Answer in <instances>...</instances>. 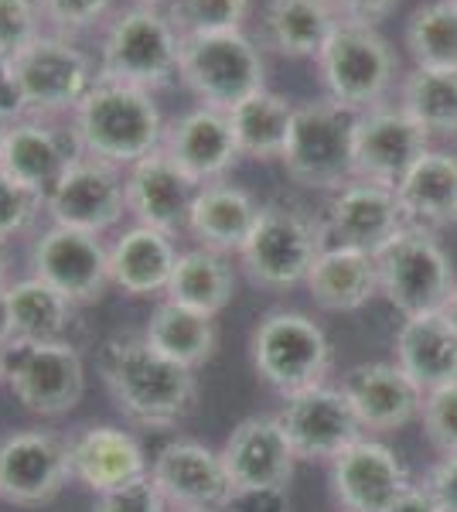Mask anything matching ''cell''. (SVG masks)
I'll list each match as a JSON object with an SVG mask.
<instances>
[{
    "label": "cell",
    "mask_w": 457,
    "mask_h": 512,
    "mask_svg": "<svg viewBox=\"0 0 457 512\" xmlns=\"http://www.w3.org/2000/svg\"><path fill=\"white\" fill-rule=\"evenodd\" d=\"M99 376L116 410L144 431L178 427L198 403L195 369L154 349L144 332H116L99 345Z\"/></svg>",
    "instance_id": "obj_1"
},
{
    "label": "cell",
    "mask_w": 457,
    "mask_h": 512,
    "mask_svg": "<svg viewBox=\"0 0 457 512\" xmlns=\"http://www.w3.org/2000/svg\"><path fill=\"white\" fill-rule=\"evenodd\" d=\"M69 127L82 154L110 161L116 168H130L147 154L161 151L168 120L151 89L96 79L89 96L69 117Z\"/></svg>",
    "instance_id": "obj_2"
},
{
    "label": "cell",
    "mask_w": 457,
    "mask_h": 512,
    "mask_svg": "<svg viewBox=\"0 0 457 512\" xmlns=\"http://www.w3.org/2000/svg\"><path fill=\"white\" fill-rule=\"evenodd\" d=\"M185 38L164 14V7L123 0L99 31V79L127 82L140 89H168L178 82Z\"/></svg>",
    "instance_id": "obj_3"
},
{
    "label": "cell",
    "mask_w": 457,
    "mask_h": 512,
    "mask_svg": "<svg viewBox=\"0 0 457 512\" xmlns=\"http://www.w3.org/2000/svg\"><path fill=\"white\" fill-rule=\"evenodd\" d=\"M249 359L263 383L280 396H294L328 383L335 349L328 332L304 311H270L249 335Z\"/></svg>",
    "instance_id": "obj_4"
},
{
    "label": "cell",
    "mask_w": 457,
    "mask_h": 512,
    "mask_svg": "<svg viewBox=\"0 0 457 512\" xmlns=\"http://www.w3.org/2000/svg\"><path fill=\"white\" fill-rule=\"evenodd\" d=\"M318 79L324 99L348 117H359L382 106L396 82V55L376 28L338 24L318 59Z\"/></svg>",
    "instance_id": "obj_5"
},
{
    "label": "cell",
    "mask_w": 457,
    "mask_h": 512,
    "mask_svg": "<svg viewBox=\"0 0 457 512\" xmlns=\"http://www.w3.org/2000/svg\"><path fill=\"white\" fill-rule=\"evenodd\" d=\"M14 72L24 99V117L69 120L99 79V62L76 38L41 31L14 55Z\"/></svg>",
    "instance_id": "obj_6"
},
{
    "label": "cell",
    "mask_w": 457,
    "mask_h": 512,
    "mask_svg": "<svg viewBox=\"0 0 457 512\" xmlns=\"http://www.w3.org/2000/svg\"><path fill=\"white\" fill-rule=\"evenodd\" d=\"M328 246L324 226L287 202L263 205L253 236L239 250V267L263 291H290L304 284L314 260Z\"/></svg>",
    "instance_id": "obj_7"
},
{
    "label": "cell",
    "mask_w": 457,
    "mask_h": 512,
    "mask_svg": "<svg viewBox=\"0 0 457 512\" xmlns=\"http://www.w3.org/2000/svg\"><path fill=\"white\" fill-rule=\"evenodd\" d=\"M379 294L403 318L444 311L457 274L447 250L430 229L406 226L376 253Z\"/></svg>",
    "instance_id": "obj_8"
},
{
    "label": "cell",
    "mask_w": 457,
    "mask_h": 512,
    "mask_svg": "<svg viewBox=\"0 0 457 512\" xmlns=\"http://www.w3.org/2000/svg\"><path fill=\"white\" fill-rule=\"evenodd\" d=\"M178 82L198 99V106L229 113L246 96L267 89L263 48L246 31L188 38L181 48Z\"/></svg>",
    "instance_id": "obj_9"
},
{
    "label": "cell",
    "mask_w": 457,
    "mask_h": 512,
    "mask_svg": "<svg viewBox=\"0 0 457 512\" xmlns=\"http://www.w3.org/2000/svg\"><path fill=\"white\" fill-rule=\"evenodd\" d=\"M280 164L294 185L338 192L352 181V117L328 99L297 103Z\"/></svg>",
    "instance_id": "obj_10"
},
{
    "label": "cell",
    "mask_w": 457,
    "mask_h": 512,
    "mask_svg": "<svg viewBox=\"0 0 457 512\" xmlns=\"http://www.w3.org/2000/svg\"><path fill=\"white\" fill-rule=\"evenodd\" d=\"M7 386L28 414L65 417L86 396V362L69 338L62 342H11L4 349Z\"/></svg>",
    "instance_id": "obj_11"
},
{
    "label": "cell",
    "mask_w": 457,
    "mask_h": 512,
    "mask_svg": "<svg viewBox=\"0 0 457 512\" xmlns=\"http://www.w3.org/2000/svg\"><path fill=\"white\" fill-rule=\"evenodd\" d=\"M31 274L52 284L58 294L69 297L76 308L96 304L113 287L110 280V246L103 236L82 233V229L55 226L48 222L35 236L28 250Z\"/></svg>",
    "instance_id": "obj_12"
},
{
    "label": "cell",
    "mask_w": 457,
    "mask_h": 512,
    "mask_svg": "<svg viewBox=\"0 0 457 512\" xmlns=\"http://www.w3.org/2000/svg\"><path fill=\"white\" fill-rule=\"evenodd\" d=\"M45 216L55 226L82 229V233H110L127 216V185L123 168L110 161L79 154L55 188L45 195Z\"/></svg>",
    "instance_id": "obj_13"
},
{
    "label": "cell",
    "mask_w": 457,
    "mask_h": 512,
    "mask_svg": "<svg viewBox=\"0 0 457 512\" xmlns=\"http://www.w3.org/2000/svg\"><path fill=\"white\" fill-rule=\"evenodd\" d=\"M69 482V437L28 427L0 441V502L41 509L55 502Z\"/></svg>",
    "instance_id": "obj_14"
},
{
    "label": "cell",
    "mask_w": 457,
    "mask_h": 512,
    "mask_svg": "<svg viewBox=\"0 0 457 512\" xmlns=\"http://www.w3.org/2000/svg\"><path fill=\"white\" fill-rule=\"evenodd\" d=\"M277 424L294 448L297 461H335L345 448L365 437L359 417L342 386H311L304 393L284 396Z\"/></svg>",
    "instance_id": "obj_15"
},
{
    "label": "cell",
    "mask_w": 457,
    "mask_h": 512,
    "mask_svg": "<svg viewBox=\"0 0 457 512\" xmlns=\"http://www.w3.org/2000/svg\"><path fill=\"white\" fill-rule=\"evenodd\" d=\"M151 478L174 512H229L236 499L222 451L188 437H178L154 454Z\"/></svg>",
    "instance_id": "obj_16"
},
{
    "label": "cell",
    "mask_w": 457,
    "mask_h": 512,
    "mask_svg": "<svg viewBox=\"0 0 457 512\" xmlns=\"http://www.w3.org/2000/svg\"><path fill=\"white\" fill-rule=\"evenodd\" d=\"M430 151V134L403 106H376L352 117V178L396 188Z\"/></svg>",
    "instance_id": "obj_17"
},
{
    "label": "cell",
    "mask_w": 457,
    "mask_h": 512,
    "mask_svg": "<svg viewBox=\"0 0 457 512\" xmlns=\"http://www.w3.org/2000/svg\"><path fill=\"white\" fill-rule=\"evenodd\" d=\"M79 154V140L69 120L21 117L7 127L4 147H0V171H7L21 188L45 202V195Z\"/></svg>",
    "instance_id": "obj_18"
},
{
    "label": "cell",
    "mask_w": 457,
    "mask_h": 512,
    "mask_svg": "<svg viewBox=\"0 0 457 512\" xmlns=\"http://www.w3.org/2000/svg\"><path fill=\"white\" fill-rule=\"evenodd\" d=\"M321 226L328 243L352 246V250L376 256L400 229H406V219L396 188L352 178L338 192H331Z\"/></svg>",
    "instance_id": "obj_19"
},
{
    "label": "cell",
    "mask_w": 457,
    "mask_h": 512,
    "mask_svg": "<svg viewBox=\"0 0 457 512\" xmlns=\"http://www.w3.org/2000/svg\"><path fill=\"white\" fill-rule=\"evenodd\" d=\"M331 489L345 512H393L413 482L393 448L359 437L331 461Z\"/></svg>",
    "instance_id": "obj_20"
},
{
    "label": "cell",
    "mask_w": 457,
    "mask_h": 512,
    "mask_svg": "<svg viewBox=\"0 0 457 512\" xmlns=\"http://www.w3.org/2000/svg\"><path fill=\"white\" fill-rule=\"evenodd\" d=\"M161 151L178 164L198 188L212 181H226V175L239 164V147L229 127V113L212 106H191L168 120Z\"/></svg>",
    "instance_id": "obj_21"
},
{
    "label": "cell",
    "mask_w": 457,
    "mask_h": 512,
    "mask_svg": "<svg viewBox=\"0 0 457 512\" xmlns=\"http://www.w3.org/2000/svg\"><path fill=\"white\" fill-rule=\"evenodd\" d=\"M123 185H127V216L137 226L161 229L168 236L185 233L198 185L168 154L154 151L123 168Z\"/></svg>",
    "instance_id": "obj_22"
},
{
    "label": "cell",
    "mask_w": 457,
    "mask_h": 512,
    "mask_svg": "<svg viewBox=\"0 0 457 512\" xmlns=\"http://www.w3.org/2000/svg\"><path fill=\"white\" fill-rule=\"evenodd\" d=\"M222 461L229 468V478L236 492H267L287 489L294 478L297 454L280 431L277 417H246L232 427V434L222 444Z\"/></svg>",
    "instance_id": "obj_23"
},
{
    "label": "cell",
    "mask_w": 457,
    "mask_h": 512,
    "mask_svg": "<svg viewBox=\"0 0 457 512\" xmlns=\"http://www.w3.org/2000/svg\"><path fill=\"white\" fill-rule=\"evenodd\" d=\"M342 390L365 434H389L420 420L427 396L396 362H362L348 369Z\"/></svg>",
    "instance_id": "obj_24"
},
{
    "label": "cell",
    "mask_w": 457,
    "mask_h": 512,
    "mask_svg": "<svg viewBox=\"0 0 457 512\" xmlns=\"http://www.w3.org/2000/svg\"><path fill=\"white\" fill-rule=\"evenodd\" d=\"M69 468L72 482L93 495H103L151 472V458L130 431L113 424H93L69 437Z\"/></svg>",
    "instance_id": "obj_25"
},
{
    "label": "cell",
    "mask_w": 457,
    "mask_h": 512,
    "mask_svg": "<svg viewBox=\"0 0 457 512\" xmlns=\"http://www.w3.org/2000/svg\"><path fill=\"white\" fill-rule=\"evenodd\" d=\"M260 212L263 205L246 188L229 185V181H212V185H202L195 192L185 233L195 239V246L239 256L246 239L253 236Z\"/></svg>",
    "instance_id": "obj_26"
},
{
    "label": "cell",
    "mask_w": 457,
    "mask_h": 512,
    "mask_svg": "<svg viewBox=\"0 0 457 512\" xmlns=\"http://www.w3.org/2000/svg\"><path fill=\"white\" fill-rule=\"evenodd\" d=\"M396 366L403 369L423 393L457 383V328L444 311L403 318L393 338Z\"/></svg>",
    "instance_id": "obj_27"
},
{
    "label": "cell",
    "mask_w": 457,
    "mask_h": 512,
    "mask_svg": "<svg viewBox=\"0 0 457 512\" xmlns=\"http://www.w3.org/2000/svg\"><path fill=\"white\" fill-rule=\"evenodd\" d=\"M174 236L151 226H130L110 243V280L127 297H157L168 291L171 270L178 263Z\"/></svg>",
    "instance_id": "obj_28"
},
{
    "label": "cell",
    "mask_w": 457,
    "mask_h": 512,
    "mask_svg": "<svg viewBox=\"0 0 457 512\" xmlns=\"http://www.w3.org/2000/svg\"><path fill=\"white\" fill-rule=\"evenodd\" d=\"M311 301L331 315H352L379 294L376 256L328 243L304 280Z\"/></svg>",
    "instance_id": "obj_29"
},
{
    "label": "cell",
    "mask_w": 457,
    "mask_h": 512,
    "mask_svg": "<svg viewBox=\"0 0 457 512\" xmlns=\"http://www.w3.org/2000/svg\"><path fill=\"white\" fill-rule=\"evenodd\" d=\"M338 24L342 18L331 0H267L260 14V48L284 59H318Z\"/></svg>",
    "instance_id": "obj_30"
},
{
    "label": "cell",
    "mask_w": 457,
    "mask_h": 512,
    "mask_svg": "<svg viewBox=\"0 0 457 512\" xmlns=\"http://www.w3.org/2000/svg\"><path fill=\"white\" fill-rule=\"evenodd\" d=\"M406 226L447 229L457 222V154L427 151L396 185Z\"/></svg>",
    "instance_id": "obj_31"
},
{
    "label": "cell",
    "mask_w": 457,
    "mask_h": 512,
    "mask_svg": "<svg viewBox=\"0 0 457 512\" xmlns=\"http://www.w3.org/2000/svg\"><path fill=\"white\" fill-rule=\"evenodd\" d=\"M164 297L209 318H219L236 297V267L226 253L205 250V246L181 250Z\"/></svg>",
    "instance_id": "obj_32"
},
{
    "label": "cell",
    "mask_w": 457,
    "mask_h": 512,
    "mask_svg": "<svg viewBox=\"0 0 457 512\" xmlns=\"http://www.w3.org/2000/svg\"><path fill=\"white\" fill-rule=\"evenodd\" d=\"M144 338L157 352L181 362V366L202 369L219 349V325L202 311H191L185 304H174L164 297L147 318Z\"/></svg>",
    "instance_id": "obj_33"
},
{
    "label": "cell",
    "mask_w": 457,
    "mask_h": 512,
    "mask_svg": "<svg viewBox=\"0 0 457 512\" xmlns=\"http://www.w3.org/2000/svg\"><path fill=\"white\" fill-rule=\"evenodd\" d=\"M294 106L297 103H290L284 93H273V89H260V93L232 106L229 127L239 154L253 161H280L290 120H294Z\"/></svg>",
    "instance_id": "obj_34"
},
{
    "label": "cell",
    "mask_w": 457,
    "mask_h": 512,
    "mask_svg": "<svg viewBox=\"0 0 457 512\" xmlns=\"http://www.w3.org/2000/svg\"><path fill=\"white\" fill-rule=\"evenodd\" d=\"M7 304H11L14 342H62L76 315V304L35 274L7 284Z\"/></svg>",
    "instance_id": "obj_35"
},
{
    "label": "cell",
    "mask_w": 457,
    "mask_h": 512,
    "mask_svg": "<svg viewBox=\"0 0 457 512\" xmlns=\"http://www.w3.org/2000/svg\"><path fill=\"white\" fill-rule=\"evenodd\" d=\"M400 106L427 134H457V69H413Z\"/></svg>",
    "instance_id": "obj_36"
},
{
    "label": "cell",
    "mask_w": 457,
    "mask_h": 512,
    "mask_svg": "<svg viewBox=\"0 0 457 512\" xmlns=\"http://www.w3.org/2000/svg\"><path fill=\"white\" fill-rule=\"evenodd\" d=\"M406 48L417 69H457V4L434 0L406 21Z\"/></svg>",
    "instance_id": "obj_37"
},
{
    "label": "cell",
    "mask_w": 457,
    "mask_h": 512,
    "mask_svg": "<svg viewBox=\"0 0 457 512\" xmlns=\"http://www.w3.org/2000/svg\"><path fill=\"white\" fill-rule=\"evenodd\" d=\"M253 0H168L164 14L178 28L181 38H209L246 31V18Z\"/></svg>",
    "instance_id": "obj_38"
},
{
    "label": "cell",
    "mask_w": 457,
    "mask_h": 512,
    "mask_svg": "<svg viewBox=\"0 0 457 512\" xmlns=\"http://www.w3.org/2000/svg\"><path fill=\"white\" fill-rule=\"evenodd\" d=\"M45 31L65 38H82L89 31H103L116 14L120 0H38Z\"/></svg>",
    "instance_id": "obj_39"
},
{
    "label": "cell",
    "mask_w": 457,
    "mask_h": 512,
    "mask_svg": "<svg viewBox=\"0 0 457 512\" xmlns=\"http://www.w3.org/2000/svg\"><path fill=\"white\" fill-rule=\"evenodd\" d=\"M420 424H423V434H427L430 448H434L440 458L457 454V383H447V386H440V390L423 396Z\"/></svg>",
    "instance_id": "obj_40"
},
{
    "label": "cell",
    "mask_w": 457,
    "mask_h": 512,
    "mask_svg": "<svg viewBox=\"0 0 457 512\" xmlns=\"http://www.w3.org/2000/svg\"><path fill=\"white\" fill-rule=\"evenodd\" d=\"M45 31L38 0H0V52L18 55Z\"/></svg>",
    "instance_id": "obj_41"
},
{
    "label": "cell",
    "mask_w": 457,
    "mask_h": 512,
    "mask_svg": "<svg viewBox=\"0 0 457 512\" xmlns=\"http://www.w3.org/2000/svg\"><path fill=\"white\" fill-rule=\"evenodd\" d=\"M41 212H45V202L28 188H21L7 171H0V236L14 239L28 233Z\"/></svg>",
    "instance_id": "obj_42"
},
{
    "label": "cell",
    "mask_w": 457,
    "mask_h": 512,
    "mask_svg": "<svg viewBox=\"0 0 457 512\" xmlns=\"http://www.w3.org/2000/svg\"><path fill=\"white\" fill-rule=\"evenodd\" d=\"M93 512H168V502H164L151 472H147L134 478V482L116 485V489L96 495Z\"/></svg>",
    "instance_id": "obj_43"
},
{
    "label": "cell",
    "mask_w": 457,
    "mask_h": 512,
    "mask_svg": "<svg viewBox=\"0 0 457 512\" xmlns=\"http://www.w3.org/2000/svg\"><path fill=\"white\" fill-rule=\"evenodd\" d=\"M423 489L430 492V499L437 502L440 512H457V454L440 458L437 465L430 468Z\"/></svg>",
    "instance_id": "obj_44"
},
{
    "label": "cell",
    "mask_w": 457,
    "mask_h": 512,
    "mask_svg": "<svg viewBox=\"0 0 457 512\" xmlns=\"http://www.w3.org/2000/svg\"><path fill=\"white\" fill-rule=\"evenodd\" d=\"M338 18L345 24H362V28H376L396 11L400 0H331Z\"/></svg>",
    "instance_id": "obj_45"
},
{
    "label": "cell",
    "mask_w": 457,
    "mask_h": 512,
    "mask_svg": "<svg viewBox=\"0 0 457 512\" xmlns=\"http://www.w3.org/2000/svg\"><path fill=\"white\" fill-rule=\"evenodd\" d=\"M0 117L21 120L24 117V99L18 86V72H14V59L0 52Z\"/></svg>",
    "instance_id": "obj_46"
},
{
    "label": "cell",
    "mask_w": 457,
    "mask_h": 512,
    "mask_svg": "<svg viewBox=\"0 0 457 512\" xmlns=\"http://www.w3.org/2000/svg\"><path fill=\"white\" fill-rule=\"evenodd\" d=\"M229 512H287V489L267 492H236Z\"/></svg>",
    "instance_id": "obj_47"
},
{
    "label": "cell",
    "mask_w": 457,
    "mask_h": 512,
    "mask_svg": "<svg viewBox=\"0 0 457 512\" xmlns=\"http://www.w3.org/2000/svg\"><path fill=\"white\" fill-rule=\"evenodd\" d=\"M14 342V325H11V304H7V284H0V349Z\"/></svg>",
    "instance_id": "obj_48"
},
{
    "label": "cell",
    "mask_w": 457,
    "mask_h": 512,
    "mask_svg": "<svg viewBox=\"0 0 457 512\" xmlns=\"http://www.w3.org/2000/svg\"><path fill=\"white\" fill-rule=\"evenodd\" d=\"M0 284H11V239L0 236Z\"/></svg>",
    "instance_id": "obj_49"
},
{
    "label": "cell",
    "mask_w": 457,
    "mask_h": 512,
    "mask_svg": "<svg viewBox=\"0 0 457 512\" xmlns=\"http://www.w3.org/2000/svg\"><path fill=\"white\" fill-rule=\"evenodd\" d=\"M444 315L457 328V284H454V291H451V297H447V304H444Z\"/></svg>",
    "instance_id": "obj_50"
},
{
    "label": "cell",
    "mask_w": 457,
    "mask_h": 512,
    "mask_svg": "<svg viewBox=\"0 0 457 512\" xmlns=\"http://www.w3.org/2000/svg\"><path fill=\"white\" fill-rule=\"evenodd\" d=\"M7 127H11V120L0 117V147H4V137H7Z\"/></svg>",
    "instance_id": "obj_51"
},
{
    "label": "cell",
    "mask_w": 457,
    "mask_h": 512,
    "mask_svg": "<svg viewBox=\"0 0 457 512\" xmlns=\"http://www.w3.org/2000/svg\"><path fill=\"white\" fill-rule=\"evenodd\" d=\"M130 4H151V7H164L168 0H130Z\"/></svg>",
    "instance_id": "obj_52"
},
{
    "label": "cell",
    "mask_w": 457,
    "mask_h": 512,
    "mask_svg": "<svg viewBox=\"0 0 457 512\" xmlns=\"http://www.w3.org/2000/svg\"><path fill=\"white\" fill-rule=\"evenodd\" d=\"M0 383H7V369H4V349H0Z\"/></svg>",
    "instance_id": "obj_53"
},
{
    "label": "cell",
    "mask_w": 457,
    "mask_h": 512,
    "mask_svg": "<svg viewBox=\"0 0 457 512\" xmlns=\"http://www.w3.org/2000/svg\"><path fill=\"white\" fill-rule=\"evenodd\" d=\"M451 4H457V0H451Z\"/></svg>",
    "instance_id": "obj_54"
},
{
    "label": "cell",
    "mask_w": 457,
    "mask_h": 512,
    "mask_svg": "<svg viewBox=\"0 0 457 512\" xmlns=\"http://www.w3.org/2000/svg\"><path fill=\"white\" fill-rule=\"evenodd\" d=\"M168 512H174V509H168Z\"/></svg>",
    "instance_id": "obj_55"
}]
</instances>
